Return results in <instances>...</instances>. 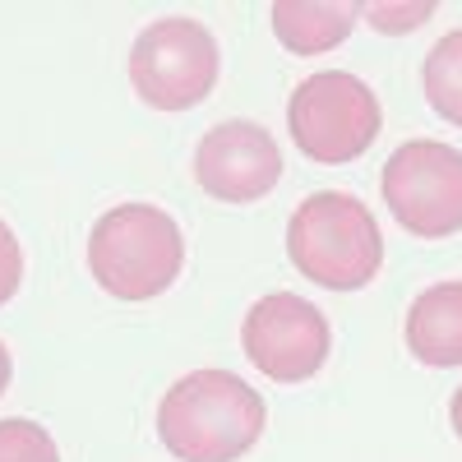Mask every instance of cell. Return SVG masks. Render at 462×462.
Masks as SVG:
<instances>
[{
    "mask_svg": "<svg viewBox=\"0 0 462 462\" xmlns=\"http://www.w3.org/2000/svg\"><path fill=\"white\" fill-rule=\"evenodd\" d=\"M402 333H407V352L420 365H435V370L462 365V282H435L420 291L407 310Z\"/></svg>",
    "mask_w": 462,
    "mask_h": 462,
    "instance_id": "9",
    "label": "cell"
},
{
    "mask_svg": "<svg viewBox=\"0 0 462 462\" xmlns=\"http://www.w3.org/2000/svg\"><path fill=\"white\" fill-rule=\"evenodd\" d=\"M420 88L444 121L462 130V28L444 32L430 47L426 65H420Z\"/></svg>",
    "mask_w": 462,
    "mask_h": 462,
    "instance_id": "11",
    "label": "cell"
},
{
    "mask_svg": "<svg viewBox=\"0 0 462 462\" xmlns=\"http://www.w3.org/2000/svg\"><path fill=\"white\" fill-rule=\"evenodd\" d=\"M241 342L259 374H268L273 383H300L324 370L333 333H328V319L305 296L273 291L250 305Z\"/></svg>",
    "mask_w": 462,
    "mask_h": 462,
    "instance_id": "7",
    "label": "cell"
},
{
    "mask_svg": "<svg viewBox=\"0 0 462 462\" xmlns=\"http://www.w3.org/2000/svg\"><path fill=\"white\" fill-rule=\"evenodd\" d=\"M19 282H23V250L10 222H0V305L19 291Z\"/></svg>",
    "mask_w": 462,
    "mask_h": 462,
    "instance_id": "14",
    "label": "cell"
},
{
    "mask_svg": "<svg viewBox=\"0 0 462 462\" xmlns=\"http://www.w3.org/2000/svg\"><path fill=\"white\" fill-rule=\"evenodd\" d=\"M10 374H14V361H10V346L0 342V393L10 389Z\"/></svg>",
    "mask_w": 462,
    "mask_h": 462,
    "instance_id": "15",
    "label": "cell"
},
{
    "mask_svg": "<svg viewBox=\"0 0 462 462\" xmlns=\"http://www.w3.org/2000/svg\"><path fill=\"white\" fill-rule=\"evenodd\" d=\"M263 398L231 370H195L158 402V439L180 462H236L263 435Z\"/></svg>",
    "mask_w": 462,
    "mask_h": 462,
    "instance_id": "1",
    "label": "cell"
},
{
    "mask_svg": "<svg viewBox=\"0 0 462 462\" xmlns=\"http://www.w3.org/2000/svg\"><path fill=\"white\" fill-rule=\"evenodd\" d=\"M0 462H60V448L37 420L10 416L0 420Z\"/></svg>",
    "mask_w": 462,
    "mask_h": 462,
    "instance_id": "12",
    "label": "cell"
},
{
    "mask_svg": "<svg viewBox=\"0 0 462 462\" xmlns=\"http://www.w3.org/2000/svg\"><path fill=\"white\" fill-rule=\"evenodd\" d=\"M88 268L106 296L152 300L162 296L185 268V236L171 213L158 204H116L93 222Z\"/></svg>",
    "mask_w": 462,
    "mask_h": 462,
    "instance_id": "2",
    "label": "cell"
},
{
    "mask_svg": "<svg viewBox=\"0 0 462 462\" xmlns=\"http://www.w3.org/2000/svg\"><path fill=\"white\" fill-rule=\"evenodd\" d=\"M195 180L222 204H254L282 180L278 139L259 121H222L195 148Z\"/></svg>",
    "mask_w": 462,
    "mask_h": 462,
    "instance_id": "8",
    "label": "cell"
},
{
    "mask_svg": "<svg viewBox=\"0 0 462 462\" xmlns=\"http://www.w3.org/2000/svg\"><path fill=\"white\" fill-rule=\"evenodd\" d=\"M383 111L365 79L346 69H319L300 79L287 102V130L310 162L342 167L379 139Z\"/></svg>",
    "mask_w": 462,
    "mask_h": 462,
    "instance_id": "4",
    "label": "cell"
},
{
    "mask_svg": "<svg viewBox=\"0 0 462 462\" xmlns=\"http://www.w3.org/2000/svg\"><path fill=\"white\" fill-rule=\"evenodd\" d=\"M361 5L352 0H278L273 5V32L296 56H324L346 42Z\"/></svg>",
    "mask_w": 462,
    "mask_h": 462,
    "instance_id": "10",
    "label": "cell"
},
{
    "mask_svg": "<svg viewBox=\"0 0 462 462\" xmlns=\"http://www.w3.org/2000/svg\"><path fill=\"white\" fill-rule=\"evenodd\" d=\"M361 14L379 28V32H411V28H420L430 14H435V5L430 0H411V5H398V0H370V5H361Z\"/></svg>",
    "mask_w": 462,
    "mask_h": 462,
    "instance_id": "13",
    "label": "cell"
},
{
    "mask_svg": "<svg viewBox=\"0 0 462 462\" xmlns=\"http://www.w3.org/2000/svg\"><path fill=\"white\" fill-rule=\"evenodd\" d=\"M217 37L195 19H158L130 47V84L152 111H189L217 84Z\"/></svg>",
    "mask_w": 462,
    "mask_h": 462,
    "instance_id": "5",
    "label": "cell"
},
{
    "mask_svg": "<svg viewBox=\"0 0 462 462\" xmlns=\"http://www.w3.org/2000/svg\"><path fill=\"white\" fill-rule=\"evenodd\" d=\"M448 420H453V435L462 439V389L453 393V402H448Z\"/></svg>",
    "mask_w": 462,
    "mask_h": 462,
    "instance_id": "16",
    "label": "cell"
},
{
    "mask_svg": "<svg viewBox=\"0 0 462 462\" xmlns=\"http://www.w3.org/2000/svg\"><path fill=\"white\" fill-rule=\"evenodd\" d=\"M383 204L411 236H453L462 231V152L439 139H407L383 162Z\"/></svg>",
    "mask_w": 462,
    "mask_h": 462,
    "instance_id": "6",
    "label": "cell"
},
{
    "mask_svg": "<svg viewBox=\"0 0 462 462\" xmlns=\"http://www.w3.org/2000/svg\"><path fill=\"white\" fill-rule=\"evenodd\" d=\"M287 254L300 278L328 291H356L365 287L383 263V236L374 213L342 195V189H319L300 199V208L287 222Z\"/></svg>",
    "mask_w": 462,
    "mask_h": 462,
    "instance_id": "3",
    "label": "cell"
}]
</instances>
